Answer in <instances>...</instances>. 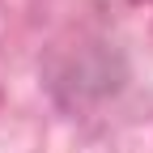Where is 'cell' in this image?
Segmentation results:
<instances>
[{
    "mask_svg": "<svg viewBox=\"0 0 153 153\" xmlns=\"http://www.w3.org/2000/svg\"><path fill=\"white\" fill-rule=\"evenodd\" d=\"M128 81L123 51L102 34H76L72 43L51 47L43 64V85L55 106L64 111H94L111 102Z\"/></svg>",
    "mask_w": 153,
    "mask_h": 153,
    "instance_id": "obj_1",
    "label": "cell"
}]
</instances>
